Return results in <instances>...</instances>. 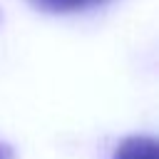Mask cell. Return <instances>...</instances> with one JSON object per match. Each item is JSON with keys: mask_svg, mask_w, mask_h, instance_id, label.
<instances>
[{"mask_svg": "<svg viewBox=\"0 0 159 159\" xmlns=\"http://www.w3.org/2000/svg\"><path fill=\"white\" fill-rule=\"evenodd\" d=\"M112 159H157V142L152 137H127Z\"/></svg>", "mask_w": 159, "mask_h": 159, "instance_id": "1", "label": "cell"}, {"mask_svg": "<svg viewBox=\"0 0 159 159\" xmlns=\"http://www.w3.org/2000/svg\"><path fill=\"white\" fill-rule=\"evenodd\" d=\"M109 0H30V5H35L42 12L50 15H70V12H82L89 7H99Z\"/></svg>", "mask_w": 159, "mask_h": 159, "instance_id": "2", "label": "cell"}, {"mask_svg": "<svg viewBox=\"0 0 159 159\" xmlns=\"http://www.w3.org/2000/svg\"><path fill=\"white\" fill-rule=\"evenodd\" d=\"M2 157L7 159V157H10V152H0V159H2Z\"/></svg>", "mask_w": 159, "mask_h": 159, "instance_id": "3", "label": "cell"}]
</instances>
